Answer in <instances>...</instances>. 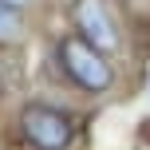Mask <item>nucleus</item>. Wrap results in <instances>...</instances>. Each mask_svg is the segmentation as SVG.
Masks as SVG:
<instances>
[{"label": "nucleus", "mask_w": 150, "mask_h": 150, "mask_svg": "<svg viewBox=\"0 0 150 150\" xmlns=\"http://www.w3.org/2000/svg\"><path fill=\"white\" fill-rule=\"evenodd\" d=\"M36 40V16L0 0V55H20Z\"/></svg>", "instance_id": "nucleus-4"}, {"label": "nucleus", "mask_w": 150, "mask_h": 150, "mask_svg": "<svg viewBox=\"0 0 150 150\" xmlns=\"http://www.w3.org/2000/svg\"><path fill=\"white\" fill-rule=\"evenodd\" d=\"M122 12V20H127L130 28V40L134 44H142V40H150V0H115Z\"/></svg>", "instance_id": "nucleus-5"}, {"label": "nucleus", "mask_w": 150, "mask_h": 150, "mask_svg": "<svg viewBox=\"0 0 150 150\" xmlns=\"http://www.w3.org/2000/svg\"><path fill=\"white\" fill-rule=\"evenodd\" d=\"M47 59H52V71H55V87L63 95H71L75 103L115 99L122 91V83H127L122 59L99 52L95 44L75 36L71 28H59L47 40Z\"/></svg>", "instance_id": "nucleus-2"}, {"label": "nucleus", "mask_w": 150, "mask_h": 150, "mask_svg": "<svg viewBox=\"0 0 150 150\" xmlns=\"http://www.w3.org/2000/svg\"><path fill=\"white\" fill-rule=\"evenodd\" d=\"M0 150H16V146H12V142H8V138H4V134H0Z\"/></svg>", "instance_id": "nucleus-8"}, {"label": "nucleus", "mask_w": 150, "mask_h": 150, "mask_svg": "<svg viewBox=\"0 0 150 150\" xmlns=\"http://www.w3.org/2000/svg\"><path fill=\"white\" fill-rule=\"evenodd\" d=\"M4 4H12V8H20V12H32V16H36L40 8H44V0H4Z\"/></svg>", "instance_id": "nucleus-6"}, {"label": "nucleus", "mask_w": 150, "mask_h": 150, "mask_svg": "<svg viewBox=\"0 0 150 150\" xmlns=\"http://www.w3.org/2000/svg\"><path fill=\"white\" fill-rule=\"evenodd\" d=\"M63 20H67L63 28H71L75 36H83L87 44H95L115 59H127L134 47L130 28L115 0H63Z\"/></svg>", "instance_id": "nucleus-3"}, {"label": "nucleus", "mask_w": 150, "mask_h": 150, "mask_svg": "<svg viewBox=\"0 0 150 150\" xmlns=\"http://www.w3.org/2000/svg\"><path fill=\"white\" fill-rule=\"evenodd\" d=\"M138 91H142V99L150 103V59H146V67L138 71Z\"/></svg>", "instance_id": "nucleus-7"}, {"label": "nucleus", "mask_w": 150, "mask_h": 150, "mask_svg": "<svg viewBox=\"0 0 150 150\" xmlns=\"http://www.w3.org/2000/svg\"><path fill=\"white\" fill-rule=\"evenodd\" d=\"M83 103L71 95H24L8 103L0 134L16 150H79L83 146Z\"/></svg>", "instance_id": "nucleus-1"}]
</instances>
